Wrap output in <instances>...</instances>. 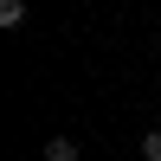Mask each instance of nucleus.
<instances>
[{
	"instance_id": "f257e3e1",
	"label": "nucleus",
	"mask_w": 161,
	"mask_h": 161,
	"mask_svg": "<svg viewBox=\"0 0 161 161\" xmlns=\"http://www.w3.org/2000/svg\"><path fill=\"white\" fill-rule=\"evenodd\" d=\"M39 161H77V142H71V136H45Z\"/></svg>"
},
{
	"instance_id": "f03ea898",
	"label": "nucleus",
	"mask_w": 161,
	"mask_h": 161,
	"mask_svg": "<svg viewBox=\"0 0 161 161\" xmlns=\"http://www.w3.org/2000/svg\"><path fill=\"white\" fill-rule=\"evenodd\" d=\"M26 26V0H0V32H19Z\"/></svg>"
},
{
	"instance_id": "7ed1b4c3",
	"label": "nucleus",
	"mask_w": 161,
	"mask_h": 161,
	"mask_svg": "<svg viewBox=\"0 0 161 161\" xmlns=\"http://www.w3.org/2000/svg\"><path fill=\"white\" fill-rule=\"evenodd\" d=\"M142 161H161V129H142Z\"/></svg>"
}]
</instances>
